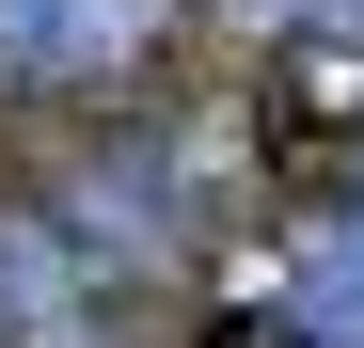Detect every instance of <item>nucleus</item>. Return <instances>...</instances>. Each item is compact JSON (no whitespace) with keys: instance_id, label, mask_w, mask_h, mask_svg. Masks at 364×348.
<instances>
[{"instance_id":"nucleus-2","label":"nucleus","mask_w":364,"mask_h":348,"mask_svg":"<svg viewBox=\"0 0 364 348\" xmlns=\"http://www.w3.org/2000/svg\"><path fill=\"white\" fill-rule=\"evenodd\" d=\"M0 348H127V285L48 238V206H0Z\"/></svg>"},{"instance_id":"nucleus-1","label":"nucleus","mask_w":364,"mask_h":348,"mask_svg":"<svg viewBox=\"0 0 364 348\" xmlns=\"http://www.w3.org/2000/svg\"><path fill=\"white\" fill-rule=\"evenodd\" d=\"M174 48V0H0V95L64 111V95H127Z\"/></svg>"}]
</instances>
